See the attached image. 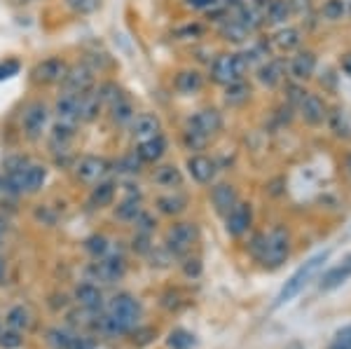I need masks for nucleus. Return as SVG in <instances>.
<instances>
[{
  "label": "nucleus",
  "instance_id": "nucleus-1",
  "mask_svg": "<svg viewBox=\"0 0 351 349\" xmlns=\"http://www.w3.org/2000/svg\"><path fill=\"white\" fill-rule=\"evenodd\" d=\"M223 129V117L216 108H204L188 120V127L183 132V141L188 150H202L216 134Z\"/></svg>",
  "mask_w": 351,
  "mask_h": 349
},
{
  "label": "nucleus",
  "instance_id": "nucleus-2",
  "mask_svg": "<svg viewBox=\"0 0 351 349\" xmlns=\"http://www.w3.org/2000/svg\"><path fill=\"white\" fill-rule=\"evenodd\" d=\"M328 261V251L324 253H316V256H311L307 263H302L295 272L291 274V279L284 284V289L279 291V296H276L274 300V307H284L288 305L291 300H295V298L302 293V289L309 284L311 279H314V274L319 272L321 267H324V263Z\"/></svg>",
  "mask_w": 351,
  "mask_h": 349
},
{
  "label": "nucleus",
  "instance_id": "nucleus-3",
  "mask_svg": "<svg viewBox=\"0 0 351 349\" xmlns=\"http://www.w3.org/2000/svg\"><path fill=\"white\" fill-rule=\"evenodd\" d=\"M288 251H291V244H288V232L284 228L269 230L267 234L253 241V253L267 267H279L288 258Z\"/></svg>",
  "mask_w": 351,
  "mask_h": 349
},
{
  "label": "nucleus",
  "instance_id": "nucleus-4",
  "mask_svg": "<svg viewBox=\"0 0 351 349\" xmlns=\"http://www.w3.org/2000/svg\"><path fill=\"white\" fill-rule=\"evenodd\" d=\"M248 71V59L241 54H220L211 64V80L218 84H232L243 80Z\"/></svg>",
  "mask_w": 351,
  "mask_h": 349
},
{
  "label": "nucleus",
  "instance_id": "nucleus-5",
  "mask_svg": "<svg viewBox=\"0 0 351 349\" xmlns=\"http://www.w3.org/2000/svg\"><path fill=\"white\" fill-rule=\"evenodd\" d=\"M49 122V110L43 101H31L24 108L21 115V129H24V136L28 141H38L45 134Z\"/></svg>",
  "mask_w": 351,
  "mask_h": 349
},
{
  "label": "nucleus",
  "instance_id": "nucleus-6",
  "mask_svg": "<svg viewBox=\"0 0 351 349\" xmlns=\"http://www.w3.org/2000/svg\"><path fill=\"white\" fill-rule=\"evenodd\" d=\"M197 239V230L192 223H178L167 232V251L173 256H185Z\"/></svg>",
  "mask_w": 351,
  "mask_h": 349
},
{
  "label": "nucleus",
  "instance_id": "nucleus-7",
  "mask_svg": "<svg viewBox=\"0 0 351 349\" xmlns=\"http://www.w3.org/2000/svg\"><path fill=\"white\" fill-rule=\"evenodd\" d=\"M64 92L71 94H84L89 89H94V71L89 69L87 64H75V66H68L64 80Z\"/></svg>",
  "mask_w": 351,
  "mask_h": 349
},
{
  "label": "nucleus",
  "instance_id": "nucleus-8",
  "mask_svg": "<svg viewBox=\"0 0 351 349\" xmlns=\"http://www.w3.org/2000/svg\"><path fill=\"white\" fill-rule=\"evenodd\" d=\"M68 71V64L64 59H59V56H49V59H43L40 64L33 69V82L38 84H56L64 80Z\"/></svg>",
  "mask_w": 351,
  "mask_h": 349
},
{
  "label": "nucleus",
  "instance_id": "nucleus-9",
  "mask_svg": "<svg viewBox=\"0 0 351 349\" xmlns=\"http://www.w3.org/2000/svg\"><path fill=\"white\" fill-rule=\"evenodd\" d=\"M110 314L120 319L122 324H127L129 328H134V326L138 324V317H141V305L136 302V298H132L129 293H120V296L112 298Z\"/></svg>",
  "mask_w": 351,
  "mask_h": 349
},
{
  "label": "nucleus",
  "instance_id": "nucleus-10",
  "mask_svg": "<svg viewBox=\"0 0 351 349\" xmlns=\"http://www.w3.org/2000/svg\"><path fill=\"white\" fill-rule=\"evenodd\" d=\"M89 274L96 281H106V284H112V281L122 279L124 274V261L120 256H112V258H101L99 263H94L89 267Z\"/></svg>",
  "mask_w": 351,
  "mask_h": 349
},
{
  "label": "nucleus",
  "instance_id": "nucleus-11",
  "mask_svg": "<svg viewBox=\"0 0 351 349\" xmlns=\"http://www.w3.org/2000/svg\"><path fill=\"white\" fill-rule=\"evenodd\" d=\"M106 171H108V162H106L104 157H96V155H84L75 165L77 178L84 183H96Z\"/></svg>",
  "mask_w": 351,
  "mask_h": 349
},
{
  "label": "nucleus",
  "instance_id": "nucleus-12",
  "mask_svg": "<svg viewBox=\"0 0 351 349\" xmlns=\"http://www.w3.org/2000/svg\"><path fill=\"white\" fill-rule=\"evenodd\" d=\"M251 221H253V209L251 204H241V202H237L234 209L228 213V232L232 237H241L243 232H246L248 228H251Z\"/></svg>",
  "mask_w": 351,
  "mask_h": 349
},
{
  "label": "nucleus",
  "instance_id": "nucleus-13",
  "mask_svg": "<svg viewBox=\"0 0 351 349\" xmlns=\"http://www.w3.org/2000/svg\"><path fill=\"white\" fill-rule=\"evenodd\" d=\"M162 132V122L155 112H141V115H134L132 120V134L136 141H145L152 139Z\"/></svg>",
  "mask_w": 351,
  "mask_h": 349
},
{
  "label": "nucleus",
  "instance_id": "nucleus-14",
  "mask_svg": "<svg viewBox=\"0 0 351 349\" xmlns=\"http://www.w3.org/2000/svg\"><path fill=\"white\" fill-rule=\"evenodd\" d=\"M80 97L82 94H71V92H64L59 99H56V106H54V112L59 120L64 122H73L77 125L80 122Z\"/></svg>",
  "mask_w": 351,
  "mask_h": 349
},
{
  "label": "nucleus",
  "instance_id": "nucleus-15",
  "mask_svg": "<svg viewBox=\"0 0 351 349\" xmlns=\"http://www.w3.org/2000/svg\"><path fill=\"white\" fill-rule=\"evenodd\" d=\"M164 153H167V139L162 134L152 139H145V141H138V148H136V155L141 157V162H148V165H155L160 162Z\"/></svg>",
  "mask_w": 351,
  "mask_h": 349
},
{
  "label": "nucleus",
  "instance_id": "nucleus-16",
  "mask_svg": "<svg viewBox=\"0 0 351 349\" xmlns=\"http://www.w3.org/2000/svg\"><path fill=\"white\" fill-rule=\"evenodd\" d=\"M188 171L197 183H211L216 176V162L206 155H192L188 160Z\"/></svg>",
  "mask_w": 351,
  "mask_h": 349
},
{
  "label": "nucleus",
  "instance_id": "nucleus-17",
  "mask_svg": "<svg viewBox=\"0 0 351 349\" xmlns=\"http://www.w3.org/2000/svg\"><path fill=\"white\" fill-rule=\"evenodd\" d=\"M349 279H351V256L344 258L339 265L328 269L324 277H321L319 286H321V291H332V289H337V286L347 284Z\"/></svg>",
  "mask_w": 351,
  "mask_h": 349
},
{
  "label": "nucleus",
  "instance_id": "nucleus-18",
  "mask_svg": "<svg viewBox=\"0 0 351 349\" xmlns=\"http://www.w3.org/2000/svg\"><path fill=\"white\" fill-rule=\"evenodd\" d=\"M300 112H302L304 122L309 125H321L326 120V104L316 94H304L300 99Z\"/></svg>",
  "mask_w": 351,
  "mask_h": 349
},
{
  "label": "nucleus",
  "instance_id": "nucleus-19",
  "mask_svg": "<svg viewBox=\"0 0 351 349\" xmlns=\"http://www.w3.org/2000/svg\"><path fill=\"white\" fill-rule=\"evenodd\" d=\"M173 87H176V92L190 97V94H197L204 87V75L199 71H195V69H185V71H180L178 75H176Z\"/></svg>",
  "mask_w": 351,
  "mask_h": 349
},
{
  "label": "nucleus",
  "instance_id": "nucleus-20",
  "mask_svg": "<svg viewBox=\"0 0 351 349\" xmlns=\"http://www.w3.org/2000/svg\"><path fill=\"white\" fill-rule=\"evenodd\" d=\"M211 202H213V206H216L218 213L228 216V213L234 209V204H237V190L232 188L230 183H220V185H216V188H213Z\"/></svg>",
  "mask_w": 351,
  "mask_h": 349
},
{
  "label": "nucleus",
  "instance_id": "nucleus-21",
  "mask_svg": "<svg viewBox=\"0 0 351 349\" xmlns=\"http://www.w3.org/2000/svg\"><path fill=\"white\" fill-rule=\"evenodd\" d=\"M316 73V56L311 52H300L293 56L291 61V75L295 77V80H309L311 75Z\"/></svg>",
  "mask_w": 351,
  "mask_h": 349
},
{
  "label": "nucleus",
  "instance_id": "nucleus-22",
  "mask_svg": "<svg viewBox=\"0 0 351 349\" xmlns=\"http://www.w3.org/2000/svg\"><path fill=\"white\" fill-rule=\"evenodd\" d=\"M108 106H110V117H112V122H115V125H127V122L134 120V115H136L134 104L124 97L122 92L117 94V97L112 99Z\"/></svg>",
  "mask_w": 351,
  "mask_h": 349
},
{
  "label": "nucleus",
  "instance_id": "nucleus-23",
  "mask_svg": "<svg viewBox=\"0 0 351 349\" xmlns=\"http://www.w3.org/2000/svg\"><path fill=\"white\" fill-rule=\"evenodd\" d=\"M101 106H104V101H101L99 92H94V89L84 92L80 97V122H94L101 112Z\"/></svg>",
  "mask_w": 351,
  "mask_h": 349
},
{
  "label": "nucleus",
  "instance_id": "nucleus-24",
  "mask_svg": "<svg viewBox=\"0 0 351 349\" xmlns=\"http://www.w3.org/2000/svg\"><path fill=\"white\" fill-rule=\"evenodd\" d=\"M112 200H115V183L104 181L96 185L92 190V195H89V206H92V209H106V206L112 204Z\"/></svg>",
  "mask_w": 351,
  "mask_h": 349
},
{
  "label": "nucleus",
  "instance_id": "nucleus-25",
  "mask_svg": "<svg viewBox=\"0 0 351 349\" xmlns=\"http://www.w3.org/2000/svg\"><path fill=\"white\" fill-rule=\"evenodd\" d=\"M75 298H77V302H80L84 309H89V312L99 309L101 302H104V296H101L99 286H94V284L77 286V289H75Z\"/></svg>",
  "mask_w": 351,
  "mask_h": 349
},
{
  "label": "nucleus",
  "instance_id": "nucleus-26",
  "mask_svg": "<svg viewBox=\"0 0 351 349\" xmlns=\"http://www.w3.org/2000/svg\"><path fill=\"white\" fill-rule=\"evenodd\" d=\"M75 127L73 122H64L59 120L56 125L52 127V134H49V141H52V148H61L64 150L73 139H75Z\"/></svg>",
  "mask_w": 351,
  "mask_h": 349
},
{
  "label": "nucleus",
  "instance_id": "nucleus-27",
  "mask_svg": "<svg viewBox=\"0 0 351 349\" xmlns=\"http://www.w3.org/2000/svg\"><path fill=\"white\" fill-rule=\"evenodd\" d=\"M258 80L265 84V87H276L281 80H284V69H281L279 61H267L258 69Z\"/></svg>",
  "mask_w": 351,
  "mask_h": 349
},
{
  "label": "nucleus",
  "instance_id": "nucleus-28",
  "mask_svg": "<svg viewBox=\"0 0 351 349\" xmlns=\"http://www.w3.org/2000/svg\"><path fill=\"white\" fill-rule=\"evenodd\" d=\"M274 45L279 52H291V49H295L300 45V31L293 26L281 28V31L274 33Z\"/></svg>",
  "mask_w": 351,
  "mask_h": 349
},
{
  "label": "nucleus",
  "instance_id": "nucleus-29",
  "mask_svg": "<svg viewBox=\"0 0 351 349\" xmlns=\"http://www.w3.org/2000/svg\"><path fill=\"white\" fill-rule=\"evenodd\" d=\"M155 183H160L162 188H178L183 183V173H180L178 167L164 165L155 171Z\"/></svg>",
  "mask_w": 351,
  "mask_h": 349
},
{
  "label": "nucleus",
  "instance_id": "nucleus-30",
  "mask_svg": "<svg viewBox=\"0 0 351 349\" xmlns=\"http://www.w3.org/2000/svg\"><path fill=\"white\" fill-rule=\"evenodd\" d=\"M167 345H169V349H195L197 340H195V335H192L190 330L176 328V330H171V333H169Z\"/></svg>",
  "mask_w": 351,
  "mask_h": 349
},
{
  "label": "nucleus",
  "instance_id": "nucleus-31",
  "mask_svg": "<svg viewBox=\"0 0 351 349\" xmlns=\"http://www.w3.org/2000/svg\"><path fill=\"white\" fill-rule=\"evenodd\" d=\"M248 94H251V89H248L241 80L232 82V84H228V89H225V101H228L230 106H241L248 101Z\"/></svg>",
  "mask_w": 351,
  "mask_h": 349
},
{
  "label": "nucleus",
  "instance_id": "nucleus-32",
  "mask_svg": "<svg viewBox=\"0 0 351 349\" xmlns=\"http://www.w3.org/2000/svg\"><path fill=\"white\" fill-rule=\"evenodd\" d=\"M141 213V200H138V193L127 197L120 206H117V216L124 218V221H136V216Z\"/></svg>",
  "mask_w": 351,
  "mask_h": 349
},
{
  "label": "nucleus",
  "instance_id": "nucleus-33",
  "mask_svg": "<svg viewBox=\"0 0 351 349\" xmlns=\"http://www.w3.org/2000/svg\"><path fill=\"white\" fill-rule=\"evenodd\" d=\"M157 206H160L162 213H169V216H173V213H180V211L185 209V197H180V195L160 197V200H157Z\"/></svg>",
  "mask_w": 351,
  "mask_h": 349
},
{
  "label": "nucleus",
  "instance_id": "nucleus-34",
  "mask_svg": "<svg viewBox=\"0 0 351 349\" xmlns=\"http://www.w3.org/2000/svg\"><path fill=\"white\" fill-rule=\"evenodd\" d=\"M8 324L12 326V328H16V330H24V328H28L31 326V314H28V309L26 307H12L8 312Z\"/></svg>",
  "mask_w": 351,
  "mask_h": 349
},
{
  "label": "nucleus",
  "instance_id": "nucleus-35",
  "mask_svg": "<svg viewBox=\"0 0 351 349\" xmlns=\"http://www.w3.org/2000/svg\"><path fill=\"white\" fill-rule=\"evenodd\" d=\"M101 3H104V0H66V5L75 14H94V12H99Z\"/></svg>",
  "mask_w": 351,
  "mask_h": 349
},
{
  "label": "nucleus",
  "instance_id": "nucleus-36",
  "mask_svg": "<svg viewBox=\"0 0 351 349\" xmlns=\"http://www.w3.org/2000/svg\"><path fill=\"white\" fill-rule=\"evenodd\" d=\"M223 36L228 38V40L241 43V40H246V36H248V28H246V26H241L237 19H228V24L223 26Z\"/></svg>",
  "mask_w": 351,
  "mask_h": 349
},
{
  "label": "nucleus",
  "instance_id": "nucleus-37",
  "mask_svg": "<svg viewBox=\"0 0 351 349\" xmlns=\"http://www.w3.org/2000/svg\"><path fill=\"white\" fill-rule=\"evenodd\" d=\"M321 12H324L326 19L337 21V19H342L344 12H347V5H344V0H326Z\"/></svg>",
  "mask_w": 351,
  "mask_h": 349
},
{
  "label": "nucleus",
  "instance_id": "nucleus-38",
  "mask_svg": "<svg viewBox=\"0 0 351 349\" xmlns=\"http://www.w3.org/2000/svg\"><path fill=\"white\" fill-rule=\"evenodd\" d=\"M84 249L92 253L94 258H104L106 253H108V239L101 237V234H94V237H89L84 241Z\"/></svg>",
  "mask_w": 351,
  "mask_h": 349
},
{
  "label": "nucleus",
  "instance_id": "nucleus-39",
  "mask_svg": "<svg viewBox=\"0 0 351 349\" xmlns=\"http://www.w3.org/2000/svg\"><path fill=\"white\" fill-rule=\"evenodd\" d=\"M267 16L271 21H284L288 16V3H286V0H269Z\"/></svg>",
  "mask_w": 351,
  "mask_h": 349
},
{
  "label": "nucleus",
  "instance_id": "nucleus-40",
  "mask_svg": "<svg viewBox=\"0 0 351 349\" xmlns=\"http://www.w3.org/2000/svg\"><path fill=\"white\" fill-rule=\"evenodd\" d=\"M141 165H143V162H141V157L136 155V153H132V155H127V157H122L120 160V171H124V173H138L141 171Z\"/></svg>",
  "mask_w": 351,
  "mask_h": 349
},
{
  "label": "nucleus",
  "instance_id": "nucleus-41",
  "mask_svg": "<svg viewBox=\"0 0 351 349\" xmlns=\"http://www.w3.org/2000/svg\"><path fill=\"white\" fill-rule=\"evenodd\" d=\"M19 61L16 59H5V61H0V80H8V77H12L19 73Z\"/></svg>",
  "mask_w": 351,
  "mask_h": 349
},
{
  "label": "nucleus",
  "instance_id": "nucleus-42",
  "mask_svg": "<svg viewBox=\"0 0 351 349\" xmlns=\"http://www.w3.org/2000/svg\"><path fill=\"white\" fill-rule=\"evenodd\" d=\"M49 342L52 345H56V347H61V349H71V345H73V337L68 335V333H64V330H49Z\"/></svg>",
  "mask_w": 351,
  "mask_h": 349
},
{
  "label": "nucleus",
  "instance_id": "nucleus-43",
  "mask_svg": "<svg viewBox=\"0 0 351 349\" xmlns=\"http://www.w3.org/2000/svg\"><path fill=\"white\" fill-rule=\"evenodd\" d=\"M21 345V337L12 333V330H8V333H0V347L5 349H16Z\"/></svg>",
  "mask_w": 351,
  "mask_h": 349
},
{
  "label": "nucleus",
  "instance_id": "nucleus-44",
  "mask_svg": "<svg viewBox=\"0 0 351 349\" xmlns=\"http://www.w3.org/2000/svg\"><path fill=\"white\" fill-rule=\"evenodd\" d=\"M335 342H339V345H347V347H351V326H344L342 330H337Z\"/></svg>",
  "mask_w": 351,
  "mask_h": 349
},
{
  "label": "nucleus",
  "instance_id": "nucleus-45",
  "mask_svg": "<svg viewBox=\"0 0 351 349\" xmlns=\"http://www.w3.org/2000/svg\"><path fill=\"white\" fill-rule=\"evenodd\" d=\"M185 3H188L190 8H195V10H211L218 0H185Z\"/></svg>",
  "mask_w": 351,
  "mask_h": 349
},
{
  "label": "nucleus",
  "instance_id": "nucleus-46",
  "mask_svg": "<svg viewBox=\"0 0 351 349\" xmlns=\"http://www.w3.org/2000/svg\"><path fill=\"white\" fill-rule=\"evenodd\" d=\"M202 272V265H199V261H188V265H185V274H190V277H197V274Z\"/></svg>",
  "mask_w": 351,
  "mask_h": 349
},
{
  "label": "nucleus",
  "instance_id": "nucleus-47",
  "mask_svg": "<svg viewBox=\"0 0 351 349\" xmlns=\"http://www.w3.org/2000/svg\"><path fill=\"white\" fill-rule=\"evenodd\" d=\"M339 69L344 71V75L351 77V54H344L342 56V61H339Z\"/></svg>",
  "mask_w": 351,
  "mask_h": 349
},
{
  "label": "nucleus",
  "instance_id": "nucleus-48",
  "mask_svg": "<svg viewBox=\"0 0 351 349\" xmlns=\"http://www.w3.org/2000/svg\"><path fill=\"white\" fill-rule=\"evenodd\" d=\"M3 279H5V261L0 258V284H3Z\"/></svg>",
  "mask_w": 351,
  "mask_h": 349
},
{
  "label": "nucleus",
  "instance_id": "nucleus-49",
  "mask_svg": "<svg viewBox=\"0 0 351 349\" xmlns=\"http://www.w3.org/2000/svg\"><path fill=\"white\" fill-rule=\"evenodd\" d=\"M328 349H351V347H347V345H339V342H335V340H332V345L328 347Z\"/></svg>",
  "mask_w": 351,
  "mask_h": 349
},
{
  "label": "nucleus",
  "instance_id": "nucleus-50",
  "mask_svg": "<svg viewBox=\"0 0 351 349\" xmlns=\"http://www.w3.org/2000/svg\"><path fill=\"white\" fill-rule=\"evenodd\" d=\"M14 3H19V5H28V3H38V0H14Z\"/></svg>",
  "mask_w": 351,
  "mask_h": 349
},
{
  "label": "nucleus",
  "instance_id": "nucleus-51",
  "mask_svg": "<svg viewBox=\"0 0 351 349\" xmlns=\"http://www.w3.org/2000/svg\"><path fill=\"white\" fill-rule=\"evenodd\" d=\"M3 190H5V181L0 178V193H3Z\"/></svg>",
  "mask_w": 351,
  "mask_h": 349
},
{
  "label": "nucleus",
  "instance_id": "nucleus-52",
  "mask_svg": "<svg viewBox=\"0 0 351 349\" xmlns=\"http://www.w3.org/2000/svg\"><path fill=\"white\" fill-rule=\"evenodd\" d=\"M347 167H349V171H351V155L347 157Z\"/></svg>",
  "mask_w": 351,
  "mask_h": 349
},
{
  "label": "nucleus",
  "instance_id": "nucleus-53",
  "mask_svg": "<svg viewBox=\"0 0 351 349\" xmlns=\"http://www.w3.org/2000/svg\"><path fill=\"white\" fill-rule=\"evenodd\" d=\"M349 12H351V8H349Z\"/></svg>",
  "mask_w": 351,
  "mask_h": 349
}]
</instances>
